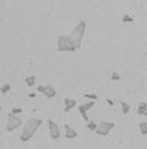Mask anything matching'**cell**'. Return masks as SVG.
<instances>
[{
	"label": "cell",
	"instance_id": "1",
	"mask_svg": "<svg viewBox=\"0 0 147 149\" xmlns=\"http://www.w3.org/2000/svg\"><path fill=\"white\" fill-rule=\"evenodd\" d=\"M41 124H43V119H40V118H31V119H28V121L23 125L20 141H21V142H28V141L34 136V134L38 131V128L41 126Z\"/></svg>",
	"mask_w": 147,
	"mask_h": 149
},
{
	"label": "cell",
	"instance_id": "2",
	"mask_svg": "<svg viewBox=\"0 0 147 149\" xmlns=\"http://www.w3.org/2000/svg\"><path fill=\"white\" fill-rule=\"evenodd\" d=\"M57 50L59 53H74V51L78 50V47L72 41L71 36L59 34L57 37Z\"/></svg>",
	"mask_w": 147,
	"mask_h": 149
},
{
	"label": "cell",
	"instance_id": "3",
	"mask_svg": "<svg viewBox=\"0 0 147 149\" xmlns=\"http://www.w3.org/2000/svg\"><path fill=\"white\" fill-rule=\"evenodd\" d=\"M86 33V22L85 20H81L75 27H74V30L71 31V38H72V41L75 43V46L78 47V50L81 48V44H82V40H84V36Z\"/></svg>",
	"mask_w": 147,
	"mask_h": 149
},
{
	"label": "cell",
	"instance_id": "4",
	"mask_svg": "<svg viewBox=\"0 0 147 149\" xmlns=\"http://www.w3.org/2000/svg\"><path fill=\"white\" fill-rule=\"evenodd\" d=\"M23 125V121L20 119L19 115H14V114H9V119H7V125H6V131L7 132H13L16 131L17 128H20Z\"/></svg>",
	"mask_w": 147,
	"mask_h": 149
},
{
	"label": "cell",
	"instance_id": "5",
	"mask_svg": "<svg viewBox=\"0 0 147 149\" xmlns=\"http://www.w3.org/2000/svg\"><path fill=\"white\" fill-rule=\"evenodd\" d=\"M113 128H115V124H113V122L101 121L95 132H96V135H99V136H106V135H109V132L112 131Z\"/></svg>",
	"mask_w": 147,
	"mask_h": 149
},
{
	"label": "cell",
	"instance_id": "6",
	"mask_svg": "<svg viewBox=\"0 0 147 149\" xmlns=\"http://www.w3.org/2000/svg\"><path fill=\"white\" fill-rule=\"evenodd\" d=\"M47 124H48V129H50V136H51V139H54V141L59 139V136H61V132H59V128H58V125H57L52 119H48V121H47Z\"/></svg>",
	"mask_w": 147,
	"mask_h": 149
},
{
	"label": "cell",
	"instance_id": "7",
	"mask_svg": "<svg viewBox=\"0 0 147 149\" xmlns=\"http://www.w3.org/2000/svg\"><path fill=\"white\" fill-rule=\"evenodd\" d=\"M93 107H95V100H92V101H89V102H86V104H82V105L78 107L79 114H81V116H82L85 121H89V118H88V111H89L90 108H93Z\"/></svg>",
	"mask_w": 147,
	"mask_h": 149
},
{
	"label": "cell",
	"instance_id": "8",
	"mask_svg": "<svg viewBox=\"0 0 147 149\" xmlns=\"http://www.w3.org/2000/svg\"><path fill=\"white\" fill-rule=\"evenodd\" d=\"M77 105H78V104H77L75 100H72V98H65V100H64V111L68 112V111L77 108Z\"/></svg>",
	"mask_w": 147,
	"mask_h": 149
},
{
	"label": "cell",
	"instance_id": "9",
	"mask_svg": "<svg viewBox=\"0 0 147 149\" xmlns=\"http://www.w3.org/2000/svg\"><path fill=\"white\" fill-rule=\"evenodd\" d=\"M77 136H78V132L71 125L65 124V138H67V139H75Z\"/></svg>",
	"mask_w": 147,
	"mask_h": 149
},
{
	"label": "cell",
	"instance_id": "10",
	"mask_svg": "<svg viewBox=\"0 0 147 149\" xmlns=\"http://www.w3.org/2000/svg\"><path fill=\"white\" fill-rule=\"evenodd\" d=\"M43 94H44L47 98H54V97L57 95V90L51 85V84H48V85H45L44 87V92H43Z\"/></svg>",
	"mask_w": 147,
	"mask_h": 149
},
{
	"label": "cell",
	"instance_id": "11",
	"mask_svg": "<svg viewBox=\"0 0 147 149\" xmlns=\"http://www.w3.org/2000/svg\"><path fill=\"white\" fill-rule=\"evenodd\" d=\"M146 112H147V102L146 101H141V102L139 104V107H137V115L144 116Z\"/></svg>",
	"mask_w": 147,
	"mask_h": 149
},
{
	"label": "cell",
	"instance_id": "12",
	"mask_svg": "<svg viewBox=\"0 0 147 149\" xmlns=\"http://www.w3.org/2000/svg\"><path fill=\"white\" fill-rule=\"evenodd\" d=\"M120 107H122V112L123 115H127L130 112V105L127 102H124V101H120Z\"/></svg>",
	"mask_w": 147,
	"mask_h": 149
},
{
	"label": "cell",
	"instance_id": "13",
	"mask_svg": "<svg viewBox=\"0 0 147 149\" xmlns=\"http://www.w3.org/2000/svg\"><path fill=\"white\" fill-rule=\"evenodd\" d=\"M24 81H26V85H27V87H34V84H35L37 78H35L34 75H30V77H27Z\"/></svg>",
	"mask_w": 147,
	"mask_h": 149
},
{
	"label": "cell",
	"instance_id": "14",
	"mask_svg": "<svg viewBox=\"0 0 147 149\" xmlns=\"http://www.w3.org/2000/svg\"><path fill=\"white\" fill-rule=\"evenodd\" d=\"M98 125H99V124H96V122H93V121H88V124H86V129H88V131H96Z\"/></svg>",
	"mask_w": 147,
	"mask_h": 149
},
{
	"label": "cell",
	"instance_id": "15",
	"mask_svg": "<svg viewBox=\"0 0 147 149\" xmlns=\"http://www.w3.org/2000/svg\"><path fill=\"white\" fill-rule=\"evenodd\" d=\"M139 131L141 132V135H147V122H140L139 124Z\"/></svg>",
	"mask_w": 147,
	"mask_h": 149
},
{
	"label": "cell",
	"instance_id": "16",
	"mask_svg": "<svg viewBox=\"0 0 147 149\" xmlns=\"http://www.w3.org/2000/svg\"><path fill=\"white\" fill-rule=\"evenodd\" d=\"M122 20H123L124 23H133L135 22V17L130 16V14H124L123 17H122Z\"/></svg>",
	"mask_w": 147,
	"mask_h": 149
},
{
	"label": "cell",
	"instance_id": "17",
	"mask_svg": "<svg viewBox=\"0 0 147 149\" xmlns=\"http://www.w3.org/2000/svg\"><path fill=\"white\" fill-rule=\"evenodd\" d=\"M11 90V85L10 84H4V85H1V88H0V91L3 92V94H7V92Z\"/></svg>",
	"mask_w": 147,
	"mask_h": 149
},
{
	"label": "cell",
	"instance_id": "18",
	"mask_svg": "<svg viewBox=\"0 0 147 149\" xmlns=\"http://www.w3.org/2000/svg\"><path fill=\"white\" fill-rule=\"evenodd\" d=\"M84 97L86 98V100H98V95L96 94H90V92H86V94H84Z\"/></svg>",
	"mask_w": 147,
	"mask_h": 149
},
{
	"label": "cell",
	"instance_id": "19",
	"mask_svg": "<svg viewBox=\"0 0 147 149\" xmlns=\"http://www.w3.org/2000/svg\"><path fill=\"white\" fill-rule=\"evenodd\" d=\"M10 112H11V114H14V115H20L23 112V109H21V108H13Z\"/></svg>",
	"mask_w": 147,
	"mask_h": 149
},
{
	"label": "cell",
	"instance_id": "20",
	"mask_svg": "<svg viewBox=\"0 0 147 149\" xmlns=\"http://www.w3.org/2000/svg\"><path fill=\"white\" fill-rule=\"evenodd\" d=\"M110 78H112L113 81H119V80H120V75H119L117 72H113L112 75H110Z\"/></svg>",
	"mask_w": 147,
	"mask_h": 149
},
{
	"label": "cell",
	"instance_id": "21",
	"mask_svg": "<svg viewBox=\"0 0 147 149\" xmlns=\"http://www.w3.org/2000/svg\"><path fill=\"white\" fill-rule=\"evenodd\" d=\"M44 87H45V85H38V87H37V91L43 94V92H44Z\"/></svg>",
	"mask_w": 147,
	"mask_h": 149
},
{
	"label": "cell",
	"instance_id": "22",
	"mask_svg": "<svg viewBox=\"0 0 147 149\" xmlns=\"http://www.w3.org/2000/svg\"><path fill=\"white\" fill-rule=\"evenodd\" d=\"M28 97H30V98H35V92H30Z\"/></svg>",
	"mask_w": 147,
	"mask_h": 149
},
{
	"label": "cell",
	"instance_id": "23",
	"mask_svg": "<svg viewBox=\"0 0 147 149\" xmlns=\"http://www.w3.org/2000/svg\"><path fill=\"white\" fill-rule=\"evenodd\" d=\"M106 101H108V105H110V107L113 105V101H112V100H106Z\"/></svg>",
	"mask_w": 147,
	"mask_h": 149
},
{
	"label": "cell",
	"instance_id": "24",
	"mask_svg": "<svg viewBox=\"0 0 147 149\" xmlns=\"http://www.w3.org/2000/svg\"><path fill=\"white\" fill-rule=\"evenodd\" d=\"M144 116H146V118H147V112H146V114H144Z\"/></svg>",
	"mask_w": 147,
	"mask_h": 149
}]
</instances>
